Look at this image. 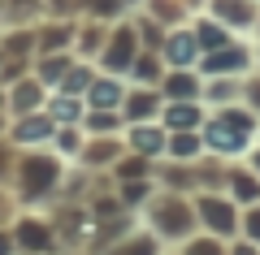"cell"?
Wrapping results in <instances>:
<instances>
[{"instance_id":"obj_21","label":"cell","mask_w":260,"mask_h":255,"mask_svg":"<svg viewBox=\"0 0 260 255\" xmlns=\"http://www.w3.org/2000/svg\"><path fill=\"white\" fill-rule=\"evenodd\" d=\"M152 164L156 160H148V156H135V152H126L117 164H113V177L117 182H135V177H152Z\"/></svg>"},{"instance_id":"obj_3","label":"cell","mask_w":260,"mask_h":255,"mask_svg":"<svg viewBox=\"0 0 260 255\" xmlns=\"http://www.w3.org/2000/svg\"><path fill=\"white\" fill-rule=\"evenodd\" d=\"M61 173H65V160L52 152V147H26L18 152V169H13V186H18V199L26 203H39L61 186Z\"/></svg>"},{"instance_id":"obj_13","label":"cell","mask_w":260,"mask_h":255,"mask_svg":"<svg viewBox=\"0 0 260 255\" xmlns=\"http://www.w3.org/2000/svg\"><path fill=\"white\" fill-rule=\"evenodd\" d=\"M126 78L121 74H95V82L87 87V108H117L121 113V100H126Z\"/></svg>"},{"instance_id":"obj_17","label":"cell","mask_w":260,"mask_h":255,"mask_svg":"<svg viewBox=\"0 0 260 255\" xmlns=\"http://www.w3.org/2000/svg\"><path fill=\"white\" fill-rule=\"evenodd\" d=\"M160 95H165V100H200V95H204V78L195 69H165Z\"/></svg>"},{"instance_id":"obj_32","label":"cell","mask_w":260,"mask_h":255,"mask_svg":"<svg viewBox=\"0 0 260 255\" xmlns=\"http://www.w3.org/2000/svg\"><path fill=\"white\" fill-rule=\"evenodd\" d=\"M251 169L260 173V147H251Z\"/></svg>"},{"instance_id":"obj_23","label":"cell","mask_w":260,"mask_h":255,"mask_svg":"<svg viewBox=\"0 0 260 255\" xmlns=\"http://www.w3.org/2000/svg\"><path fill=\"white\" fill-rule=\"evenodd\" d=\"M217 13H221L225 26H239V30L256 22V18H251V5H243V0H217Z\"/></svg>"},{"instance_id":"obj_20","label":"cell","mask_w":260,"mask_h":255,"mask_svg":"<svg viewBox=\"0 0 260 255\" xmlns=\"http://www.w3.org/2000/svg\"><path fill=\"white\" fill-rule=\"evenodd\" d=\"M156 195V182L152 177H135V182H117V199L121 208H143V203Z\"/></svg>"},{"instance_id":"obj_34","label":"cell","mask_w":260,"mask_h":255,"mask_svg":"<svg viewBox=\"0 0 260 255\" xmlns=\"http://www.w3.org/2000/svg\"><path fill=\"white\" fill-rule=\"evenodd\" d=\"M165 255H178V251H165Z\"/></svg>"},{"instance_id":"obj_15","label":"cell","mask_w":260,"mask_h":255,"mask_svg":"<svg viewBox=\"0 0 260 255\" xmlns=\"http://www.w3.org/2000/svg\"><path fill=\"white\" fill-rule=\"evenodd\" d=\"M200 56H204V48H200L195 30H182V35H169L165 39V65H169V69H195Z\"/></svg>"},{"instance_id":"obj_29","label":"cell","mask_w":260,"mask_h":255,"mask_svg":"<svg viewBox=\"0 0 260 255\" xmlns=\"http://www.w3.org/2000/svg\"><path fill=\"white\" fill-rule=\"evenodd\" d=\"M0 255H18V242H13V229L0 225Z\"/></svg>"},{"instance_id":"obj_33","label":"cell","mask_w":260,"mask_h":255,"mask_svg":"<svg viewBox=\"0 0 260 255\" xmlns=\"http://www.w3.org/2000/svg\"><path fill=\"white\" fill-rule=\"evenodd\" d=\"M65 255H91V251H65Z\"/></svg>"},{"instance_id":"obj_12","label":"cell","mask_w":260,"mask_h":255,"mask_svg":"<svg viewBox=\"0 0 260 255\" xmlns=\"http://www.w3.org/2000/svg\"><path fill=\"white\" fill-rule=\"evenodd\" d=\"M169 246L160 242L152 229H143V225H135V229H126L121 238H113L109 246H104L100 255H165Z\"/></svg>"},{"instance_id":"obj_18","label":"cell","mask_w":260,"mask_h":255,"mask_svg":"<svg viewBox=\"0 0 260 255\" xmlns=\"http://www.w3.org/2000/svg\"><path fill=\"white\" fill-rule=\"evenodd\" d=\"M44 113L56 121V126H83L87 100H83V95H70V91H52L48 104H44Z\"/></svg>"},{"instance_id":"obj_22","label":"cell","mask_w":260,"mask_h":255,"mask_svg":"<svg viewBox=\"0 0 260 255\" xmlns=\"http://www.w3.org/2000/svg\"><path fill=\"white\" fill-rule=\"evenodd\" d=\"M95 82V69L91 65H70V74L61 78V87L56 91H70V95H87V87Z\"/></svg>"},{"instance_id":"obj_10","label":"cell","mask_w":260,"mask_h":255,"mask_svg":"<svg viewBox=\"0 0 260 255\" xmlns=\"http://www.w3.org/2000/svg\"><path fill=\"white\" fill-rule=\"evenodd\" d=\"M5 91H9V95H5L9 117H26V113H39L48 104V87L39 78H30V74H26V78H18L13 87H5Z\"/></svg>"},{"instance_id":"obj_7","label":"cell","mask_w":260,"mask_h":255,"mask_svg":"<svg viewBox=\"0 0 260 255\" xmlns=\"http://www.w3.org/2000/svg\"><path fill=\"white\" fill-rule=\"evenodd\" d=\"M165 143H169V130L160 121H135V126H126V152H135V156L165 160Z\"/></svg>"},{"instance_id":"obj_11","label":"cell","mask_w":260,"mask_h":255,"mask_svg":"<svg viewBox=\"0 0 260 255\" xmlns=\"http://www.w3.org/2000/svg\"><path fill=\"white\" fill-rule=\"evenodd\" d=\"M121 156H126V143L117 134H87L78 164H87V169H113Z\"/></svg>"},{"instance_id":"obj_25","label":"cell","mask_w":260,"mask_h":255,"mask_svg":"<svg viewBox=\"0 0 260 255\" xmlns=\"http://www.w3.org/2000/svg\"><path fill=\"white\" fill-rule=\"evenodd\" d=\"M239 234L247 238V242L260 246V203H247V208H243V216H239Z\"/></svg>"},{"instance_id":"obj_4","label":"cell","mask_w":260,"mask_h":255,"mask_svg":"<svg viewBox=\"0 0 260 255\" xmlns=\"http://www.w3.org/2000/svg\"><path fill=\"white\" fill-rule=\"evenodd\" d=\"M13 242H18V255H65L61 234H56L52 216H39V212H18L13 216Z\"/></svg>"},{"instance_id":"obj_19","label":"cell","mask_w":260,"mask_h":255,"mask_svg":"<svg viewBox=\"0 0 260 255\" xmlns=\"http://www.w3.org/2000/svg\"><path fill=\"white\" fill-rule=\"evenodd\" d=\"M178 255H230V242L225 238H217V234H204V229H195L186 242H178L174 246Z\"/></svg>"},{"instance_id":"obj_14","label":"cell","mask_w":260,"mask_h":255,"mask_svg":"<svg viewBox=\"0 0 260 255\" xmlns=\"http://www.w3.org/2000/svg\"><path fill=\"white\" fill-rule=\"evenodd\" d=\"M221 191L230 195L239 208H247V203H260V173L251 169V164H234L230 173H225Z\"/></svg>"},{"instance_id":"obj_31","label":"cell","mask_w":260,"mask_h":255,"mask_svg":"<svg viewBox=\"0 0 260 255\" xmlns=\"http://www.w3.org/2000/svg\"><path fill=\"white\" fill-rule=\"evenodd\" d=\"M0 134H9V108L0 104Z\"/></svg>"},{"instance_id":"obj_5","label":"cell","mask_w":260,"mask_h":255,"mask_svg":"<svg viewBox=\"0 0 260 255\" xmlns=\"http://www.w3.org/2000/svg\"><path fill=\"white\" fill-rule=\"evenodd\" d=\"M195 216H200V229L204 234H217V238H239V216L243 208L230 199L225 191H195Z\"/></svg>"},{"instance_id":"obj_30","label":"cell","mask_w":260,"mask_h":255,"mask_svg":"<svg viewBox=\"0 0 260 255\" xmlns=\"http://www.w3.org/2000/svg\"><path fill=\"white\" fill-rule=\"evenodd\" d=\"M0 225H13V203L0 195Z\"/></svg>"},{"instance_id":"obj_1","label":"cell","mask_w":260,"mask_h":255,"mask_svg":"<svg viewBox=\"0 0 260 255\" xmlns=\"http://www.w3.org/2000/svg\"><path fill=\"white\" fill-rule=\"evenodd\" d=\"M200 134H204V152L208 156H217V160H239V156H247L251 143L260 138V117L247 104H225L213 117H204Z\"/></svg>"},{"instance_id":"obj_6","label":"cell","mask_w":260,"mask_h":255,"mask_svg":"<svg viewBox=\"0 0 260 255\" xmlns=\"http://www.w3.org/2000/svg\"><path fill=\"white\" fill-rule=\"evenodd\" d=\"M52 134H56V121L48 117L44 108L9 121V143L18 147V152H26V147H52Z\"/></svg>"},{"instance_id":"obj_9","label":"cell","mask_w":260,"mask_h":255,"mask_svg":"<svg viewBox=\"0 0 260 255\" xmlns=\"http://www.w3.org/2000/svg\"><path fill=\"white\" fill-rule=\"evenodd\" d=\"M160 108H165L160 87H130L126 100H121V117H126V126H135V121H160Z\"/></svg>"},{"instance_id":"obj_8","label":"cell","mask_w":260,"mask_h":255,"mask_svg":"<svg viewBox=\"0 0 260 255\" xmlns=\"http://www.w3.org/2000/svg\"><path fill=\"white\" fill-rule=\"evenodd\" d=\"M247 65H251V52L247 48H234V44H221V48L200 56V69L208 78H239V74H247Z\"/></svg>"},{"instance_id":"obj_24","label":"cell","mask_w":260,"mask_h":255,"mask_svg":"<svg viewBox=\"0 0 260 255\" xmlns=\"http://www.w3.org/2000/svg\"><path fill=\"white\" fill-rule=\"evenodd\" d=\"M195 39H200L204 52H213V48L225 44V26H221V22H200V26H195Z\"/></svg>"},{"instance_id":"obj_16","label":"cell","mask_w":260,"mask_h":255,"mask_svg":"<svg viewBox=\"0 0 260 255\" xmlns=\"http://www.w3.org/2000/svg\"><path fill=\"white\" fill-rule=\"evenodd\" d=\"M160 126L165 130H200L204 126V104L200 100H165Z\"/></svg>"},{"instance_id":"obj_2","label":"cell","mask_w":260,"mask_h":255,"mask_svg":"<svg viewBox=\"0 0 260 255\" xmlns=\"http://www.w3.org/2000/svg\"><path fill=\"white\" fill-rule=\"evenodd\" d=\"M139 212H143V229H152L169 251H174L178 242H186V238L200 229L195 199H191L186 191H156Z\"/></svg>"},{"instance_id":"obj_28","label":"cell","mask_w":260,"mask_h":255,"mask_svg":"<svg viewBox=\"0 0 260 255\" xmlns=\"http://www.w3.org/2000/svg\"><path fill=\"white\" fill-rule=\"evenodd\" d=\"M230 255H260V246L247 242V238L239 234V238H230Z\"/></svg>"},{"instance_id":"obj_27","label":"cell","mask_w":260,"mask_h":255,"mask_svg":"<svg viewBox=\"0 0 260 255\" xmlns=\"http://www.w3.org/2000/svg\"><path fill=\"white\" fill-rule=\"evenodd\" d=\"M243 104H247L251 113L260 117V78H251V82H243Z\"/></svg>"},{"instance_id":"obj_26","label":"cell","mask_w":260,"mask_h":255,"mask_svg":"<svg viewBox=\"0 0 260 255\" xmlns=\"http://www.w3.org/2000/svg\"><path fill=\"white\" fill-rule=\"evenodd\" d=\"M13 169H18V147H13L9 138L0 134V186L13 177Z\"/></svg>"}]
</instances>
